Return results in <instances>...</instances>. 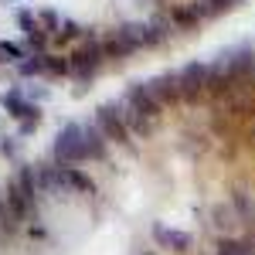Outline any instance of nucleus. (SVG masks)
Returning <instances> with one entry per match:
<instances>
[{
  "label": "nucleus",
  "instance_id": "obj_10",
  "mask_svg": "<svg viewBox=\"0 0 255 255\" xmlns=\"http://www.w3.org/2000/svg\"><path fill=\"white\" fill-rule=\"evenodd\" d=\"M34 51L24 44V41H0V65L3 61H24V58H31Z\"/></svg>",
  "mask_w": 255,
  "mask_h": 255
},
{
  "label": "nucleus",
  "instance_id": "obj_3",
  "mask_svg": "<svg viewBox=\"0 0 255 255\" xmlns=\"http://www.w3.org/2000/svg\"><path fill=\"white\" fill-rule=\"evenodd\" d=\"M96 123H99L102 136L109 139V143H116V146H123V150L136 153V136H133V133L126 129V123L119 119L116 102H106V106H99V109H96Z\"/></svg>",
  "mask_w": 255,
  "mask_h": 255
},
{
  "label": "nucleus",
  "instance_id": "obj_16",
  "mask_svg": "<svg viewBox=\"0 0 255 255\" xmlns=\"http://www.w3.org/2000/svg\"><path fill=\"white\" fill-rule=\"evenodd\" d=\"M14 24H17V27L24 31V34H27V38L38 31V20H34V14H31V10H17V14H14Z\"/></svg>",
  "mask_w": 255,
  "mask_h": 255
},
{
  "label": "nucleus",
  "instance_id": "obj_1",
  "mask_svg": "<svg viewBox=\"0 0 255 255\" xmlns=\"http://www.w3.org/2000/svg\"><path fill=\"white\" fill-rule=\"evenodd\" d=\"M102 61H106V51H102V41L96 34H85L79 48H75V55L68 58V68H72V75L79 79V89L75 92H85L92 79H96V72L102 68Z\"/></svg>",
  "mask_w": 255,
  "mask_h": 255
},
{
  "label": "nucleus",
  "instance_id": "obj_8",
  "mask_svg": "<svg viewBox=\"0 0 255 255\" xmlns=\"http://www.w3.org/2000/svg\"><path fill=\"white\" fill-rule=\"evenodd\" d=\"M61 184L65 191H79V194H96V180L79 170V167H61Z\"/></svg>",
  "mask_w": 255,
  "mask_h": 255
},
{
  "label": "nucleus",
  "instance_id": "obj_7",
  "mask_svg": "<svg viewBox=\"0 0 255 255\" xmlns=\"http://www.w3.org/2000/svg\"><path fill=\"white\" fill-rule=\"evenodd\" d=\"M34 177H38V191H48V194H65V184H61V167L51 160V163H38L34 167Z\"/></svg>",
  "mask_w": 255,
  "mask_h": 255
},
{
  "label": "nucleus",
  "instance_id": "obj_13",
  "mask_svg": "<svg viewBox=\"0 0 255 255\" xmlns=\"http://www.w3.org/2000/svg\"><path fill=\"white\" fill-rule=\"evenodd\" d=\"M17 228H20V221L14 218V211H10L7 194H0V232H3V235H14Z\"/></svg>",
  "mask_w": 255,
  "mask_h": 255
},
{
  "label": "nucleus",
  "instance_id": "obj_4",
  "mask_svg": "<svg viewBox=\"0 0 255 255\" xmlns=\"http://www.w3.org/2000/svg\"><path fill=\"white\" fill-rule=\"evenodd\" d=\"M153 249L163 255H187V252H194V235L184 232V228L167 225V221H157L153 225Z\"/></svg>",
  "mask_w": 255,
  "mask_h": 255
},
{
  "label": "nucleus",
  "instance_id": "obj_17",
  "mask_svg": "<svg viewBox=\"0 0 255 255\" xmlns=\"http://www.w3.org/2000/svg\"><path fill=\"white\" fill-rule=\"evenodd\" d=\"M20 92H24V99H27V102H41V99L51 96L44 85H31V82H27V85H20Z\"/></svg>",
  "mask_w": 255,
  "mask_h": 255
},
{
  "label": "nucleus",
  "instance_id": "obj_15",
  "mask_svg": "<svg viewBox=\"0 0 255 255\" xmlns=\"http://www.w3.org/2000/svg\"><path fill=\"white\" fill-rule=\"evenodd\" d=\"M82 34H85V31H82V24H75V20H65V24H61V31H58L51 41H55V44H68V41L82 38Z\"/></svg>",
  "mask_w": 255,
  "mask_h": 255
},
{
  "label": "nucleus",
  "instance_id": "obj_5",
  "mask_svg": "<svg viewBox=\"0 0 255 255\" xmlns=\"http://www.w3.org/2000/svg\"><path fill=\"white\" fill-rule=\"evenodd\" d=\"M0 102H3V109L20 123V133H24V136H27V133H34V126H38V119H41V109L34 106V102H27V99H24L20 85H14L10 92H3Z\"/></svg>",
  "mask_w": 255,
  "mask_h": 255
},
{
  "label": "nucleus",
  "instance_id": "obj_9",
  "mask_svg": "<svg viewBox=\"0 0 255 255\" xmlns=\"http://www.w3.org/2000/svg\"><path fill=\"white\" fill-rule=\"evenodd\" d=\"M85 150L89 160H109V139L102 136L99 123H85Z\"/></svg>",
  "mask_w": 255,
  "mask_h": 255
},
{
  "label": "nucleus",
  "instance_id": "obj_6",
  "mask_svg": "<svg viewBox=\"0 0 255 255\" xmlns=\"http://www.w3.org/2000/svg\"><path fill=\"white\" fill-rule=\"evenodd\" d=\"M7 204H10V211H14L17 221H31V218H34V208H38L31 197L20 191V184L14 180V177L7 180Z\"/></svg>",
  "mask_w": 255,
  "mask_h": 255
},
{
  "label": "nucleus",
  "instance_id": "obj_12",
  "mask_svg": "<svg viewBox=\"0 0 255 255\" xmlns=\"http://www.w3.org/2000/svg\"><path fill=\"white\" fill-rule=\"evenodd\" d=\"M38 20H41V31H44V34H51V38L58 34L61 24H65V20H61V14L55 10V7H44V10L38 14Z\"/></svg>",
  "mask_w": 255,
  "mask_h": 255
},
{
  "label": "nucleus",
  "instance_id": "obj_11",
  "mask_svg": "<svg viewBox=\"0 0 255 255\" xmlns=\"http://www.w3.org/2000/svg\"><path fill=\"white\" fill-rule=\"evenodd\" d=\"M68 75H72V68H68L65 58H58V55H44V79L61 82V79H68Z\"/></svg>",
  "mask_w": 255,
  "mask_h": 255
},
{
  "label": "nucleus",
  "instance_id": "obj_14",
  "mask_svg": "<svg viewBox=\"0 0 255 255\" xmlns=\"http://www.w3.org/2000/svg\"><path fill=\"white\" fill-rule=\"evenodd\" d=\"M17 75H24V79H34V75H44V55H31V58L17 61Z\"/></svg>",
  "mask_w": 255,
  "mask_h": 255
},
{
  "label": "nucleus",
  "instance_id": "obj_2",
  "mask_svg": "<svg viewBox=\"0 0 255 255\" xmlns=\"http://www.w3.org/2000/svg\"><path fill=\"white\" fill-rule=\"evenodd\" d=\"M51 160L58 167H75L82 160H89V150H85V126L82 123H65L61 133L55 136V146H51Z\"/></svg>",
  "mask_w": 255,
  "mask_h": 255
}]
</instances>
